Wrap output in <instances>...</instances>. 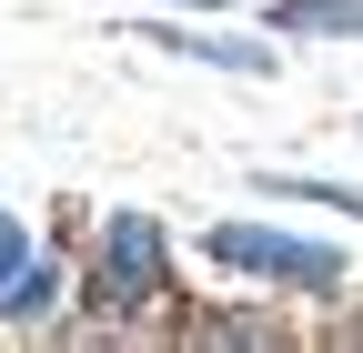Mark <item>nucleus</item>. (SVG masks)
Masks as SVG:
<instances>
[{"instance_id":"f257e3e1","label":"nucleus","mask_w":363,"mask_h":353,"mask_svg":"<svg viewBox=\"0 0 363 353\" xmlns=\"http://www.w3.org/2000/svg\"><path fill=\"white\" fill-rule=\"evenodd\" d=\"M162 293H172V232H162V212H111L101 242H91L81 303L101 323H131V313H152Z\"/></svg>"},{"instance_id":"f03ea898","label":"nucleus","mask_w":363,"mask_h":353,"mask_svg":"<svg viewBox=\"0 0 363 353\" xmlns=\"http://www.w3.org/2000/svg\"><path fill=\"white\" fill-rule=\"evenodd\" d=\"M202 252L242 283H283V293H343V252L313 232H272V223H212Z\"/></svg>"},{"instance_id":"7ed1b4c3","label":"nucleus","mask_w":363,"mask_h":353,"mask_svg":"<svg viewBox=\"0 0 363 353\" xmlns=\"http://www.w3.org/2000/svg\"><path fill=\"white\" fill-rule=\"evenodd\" d=\"M61 313V273H51V252L30 242L21 212H0V323H51Z\"/></svg>"},{"instance_id":"20e7f679","label":"nucleus","mask_w":363,"mask_h":353,"mask_svg":"<svg viewBox=\"0 0 363 353\" xmlns=\"http://www.w3.org/2000/svg\"><path fill=\"white\" fill-rule=\"evenodd\" d=\"M152 51H172V61H202V71H242V81H272L283 71V51L272 40H233V30H152Z\"/></svg>"},{"instance_id":"39448f33","label":"nucleus","mask_w":363,"mask_h":353,"mask_svg":"<svg viewBox=\"0 0 363 353\" xmlns=\"http://www.w3.org/2000/svg\"><path fill=\"white\" fill-rule=\"evenodd\" d=\"M272 30L283 40H363V0H283Z\"/></svg>"},{"instance_id":"423d86ee","label":"nucleus","mask_w":363,"mask_h":353,"mask_svg":"<svg viewBox=\"0 0 363 353\" xmlns=\"http://www.w3.org/2000/svg\"><path fill=\"white\" fill-rule=\"evenodd\" d=\"M272 192H283V202H323V212H353V223H363V192H353V182H313V172H283Z\"/></svg>"},{"instance_id":"0eeeda50","label":"nucleus","mask_w":363,"mask_h":353,"mask_svg":"<svg viewBox=\"0 0 363 353\" xmlns=\"http://www.w3.org/2000/svg\"><path fill=\"white\" fill-rule=\"evenodd\" d=\"M192 333H202V343H283V323H272V313H202Z\"/></svg>"},{"instance_id":"6e6552de","label":"nucleus","mask_w":363,"mask_h":353,"mask_svg":"<svg viewBox=\"0 0 363 353\" xmlns=\"http://www.w3.org/2000/svg\"><path fill=\"white\" fill-rule=\"evenodd\" d=\"M172 11H233V0H172Z\"/></svg>"},{"instance_id":"1a4fd4ad","label":"nucleus","mask_w":363,"mask_h":353,"mask_svg":"<svg viewBox=\"0 0 363 353\" xmlns=\"http://www.w3.org/2000/svg\"><path fill=\"white\" fill-rule=\"evenodd\" d=\"M353 131H363V111H353Z\"/></svg>"}]
</instances>
